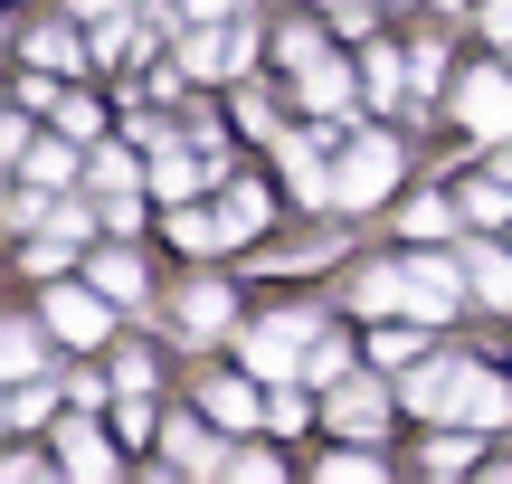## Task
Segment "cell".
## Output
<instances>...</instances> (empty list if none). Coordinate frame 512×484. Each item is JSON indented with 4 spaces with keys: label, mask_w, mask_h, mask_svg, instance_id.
Segmentation results:
<instances>
[{
    "label": "cell",
    "mask_w": 512,
    "mask_h": 484,
    "mask_svg": "<svg viewBox=\"0 0 512 484\" xmlns=\"http://www.w3.org/2000/svg\"><path fill=\"white\" fill-rule=\"evenodd\" d=\"M456 114H465V133L512 143V76L503 67H475V76H465V95H456Z\"/></svg>",
    "instance_id": "cell-2"
},
{
    "label": "cell",
    "mask_w": 512,
    "mask_h": 484,
    "mask_svg": "<svg viewBox=\"0 0 512 484\" xmlns=\"http://www.w3.org/2000/svg\"><path fill=\"white\" fill-rule=\"evenodd\" d=\"M95 285H105L114 304H133V295H143V266H133V257H95Z\"/></svg>",
    "instance_id": "cell-15"
},
{
    "label": "cell",
    "mask_w": 512,
    "mask_h": 484,
    "mask_svg": "<svg viewBox=\"0 0 512 484\" xmlns=\"http://www.w3.org/2000/svg\"><path fill=\"white\" fill-rule=\"evenodd\" d=\"M342 371H351V352H342V342H313V352H304V380H323V390H332Z\"/></svg>",
    "instance_id": "cell-22"
},
{
    "label": "cell",
    "mask_w": 512,
    "mask_h": 484,
    "mask_svg": "<svg viewBox=\"0 0 512 484\" xmlns=\"http://www.w3.org/2000/svg\"><path fill=\"white\" fill-rule=\"evenodd\" d=\"M209 418H219V428H247V418H266V409H256L247 380H209Z\"/></svg>",
    "instance_id": "cell-12"
},
{
    "label": "cell",
    "mask_w": 512,
    "mask_h": 484,
    "mask_svg": "<svg viewBox=\"0 0 512 484\" xmlns=\"http://www.w3.org/2000/svg\"><path fill=\"white\" fill-rule=\"evenodd\" d=\"M76 10H86V19H114V10H124V0H76Z\"/></svg>",
    "instance_id": "cell-25"
},
{
    "label": "cell",
    "mask_w": 512,
    "mask_h": 484,
    "mask_svg": "<svg viewBox=\"0 0 512 484\" xmlns=\"http://www.w3.org/2000/svg\"><path fill=\"white\" fill-rule=\"evenodd\" d=\"M0 361L29 380V371H38V323H10V333H0Z\"/></svg>",
    "instance_id": "cell-19"
},
{
    "label": "cell",
    "mask_w": 512,
    "mask_h": 484,
    "mask_svg": "<svg viewBox=\"0 0 512 484\" xmlns=\"http://www.w3.org/2000/svg\"><path fill=\"white\" fill-rule=\"evenodd\" d=\"M152 190H162V200H190V190H200V171L171 152V162H152Z\"/></svg>",
    "instance_id": "cell-21"
},
{
    "label": "cell",
    "mask_w": 512,
    "mask_h": 484,
    "mask_svg": "<svg viewBox=\"0 0 512 484\" xmlns=\"http://www.w3.org/2000/svg\"><path fill=\"white\" fill-rule=\"evenodd\" d=\"M389 409H399V399H389L380 380H332V409L323 418H332V428H351V437H380Z\"/></svg>",
    "instance_id": "cell-4"
},
{
    "label": "cell",
    "mask_w": 512,
    "mask_h": 484,
    "mask_svg": "<svg viewBox=\"0 0 512 484\" xmlns=\"http://www.w3.org/2000/svg\"><path fill=\"white\" fill-rule=\"evenodd\" d=\"M484 29H494V38H512V0H484Z\"/></svg>",
    "instance_id": "cell-24"
},
{
    "label": "cell",
    "mask_w": 512,
    "mask_h": 484,
    "mask_svg": "<svg viewBox=\"0 0 512 484\" xmlns=\"http://www.w3.org/2000/svg\"><path fill=\"white\" fill-rule=\"evenodd\" d=\"M465 456H475V437H437V447H427V475H456Z\"/></svg>",
    "instance_id": "cell-23"
},
{
    "label": "cell",
    "mask_w": 512,
    "mask_h": 484,
    "mask_svg": "<svg viewBox=\"0 0 512 484\" xmlns=\"http://www.w3.org/2000/svg\"><path fill=\"white\" fill-rule=\"evenodd\" d=\"M446 418H456V428H503V418H512V390H503V380H484V371H456Z\"/></svg>",
    "instance_id": "cell-6"
},
{
    "label": "cell",
    "mask_w": 512,
    "mask_h": 484,
    "mask_svg": "<svg viewBox=\"0 0 512 484\" xmlns=\"http://www.w3.org/2000/svg\"><path fill=\"white\" fill-rule=\"evenodd\" d=\"M105 285H95V295H76V285H57V295H48V333H67L76 342V352H86V342H105Z\"/></svg>",
    "instance_id": "cell-5"
},
{
    "label": "cell",
    "mask_w": 512,
    "mask_h": 484,
    "mask_svg": "<svg viewBox=\"0 0 512 484\" xmlns=\"http://www.w3.org/2000/svg\"><path fill=\"white\" fill-rule=\"evenodd\" d=\"M456 295H465V285H456V266H446V257H418V266H408V314H418V323H446V314H456Z\"/></svg>",
    "instance_id": "cell-7"
},
{
    "label": "cell",
    "mask_w": 512,
    "mask_h": 484,
    "mask_svg": "<svg viewBox=\"0 0 512 484\" xmlns=\"http://www.w3.org/2000/svg\"><path fill=\"white\" fill-rule=\"evenodd\" d=\"M494 171H503V181H512V152H503V162H494Z\"/></svg>",
    "instance_id": "cell-26"
},
{
    "label": "cell",
    "mask_w": 512,
    "mask_h": 484,
    "mask_svg": "<svg viewBox=\"0 0 512 484\" xmlns=\"http://www.w3.org/2000/svg\"><path fill=\"white\" fill-rule=\"evenodd\" d=\"M446 399H456V361H427V371L408 380V409H427V418H446Z\"/></svg>",
    "instance_id": "cell-11"
},
{
    "label": "cell",
    "mask_w": 512,
    "mask_h": 484,
    "mask_svg": "<svg viewBox=\"0 0 512 484\" xmlns=\"http://www.w3.org/2000/svg\"><path fill=\"white\" fill-rule=\"evenodd\" d=\"M76 57H86V48H76V29H38L29 38V67H76Z\"/></svg>",
    "instance_id": "cell-17"
},
{
    "label": "cell",
    "mask_w": 512,
    "mask_h": 484,
    "mask_svg": "<svg viewBox=\"0 0 512 484\" xmlns=\"http://www.w3.org/2000/svg\"><path fill=\"white\" fill-rule=\"evenodd\" d=\"M48 409H57V399L38 390V380H19V390H10V409H0V418H10V428H38V418H48Z\"/></svg>",
    "instance_id": "cell-20"
},
{
    "label": "cell",
    "mask_w": 512,
    "mask_h": 484,
    "mask_svg": "<svg viewBox=\"0 0 512 484\" xmlns=\"http://www.w3.org/2000/svg\"><path fill=\"white\" fill-rule=\"evenodd\" d=\"M361 304H370V314H389V304H408V276H399V266H370V276H361Z\"/></svg>",
    "instance_id": "cell-16"
},
{
    "label": "cell",
    "mask_w": 512,
    "mask_h": 484,
    "mask_svg": "<svg viewBox=\"0 0 512 484\" xmlns=\"http://www.w3.org/2000/svg\"><path fill=\"white\" fill-rule=\"evenodd\" d=\"M181 323H190V342H209V333H219V323H228V295H219V285H190Z\"/></svg>",
    "instance_id": "cell-14"
},
{
    "label": "cell",
    "mask_w": 512,
    "mask_h": 484,
    "mask_svg": "<svg viewBox=\"0 0 512 484\" xmlns=\"http://www.w3.org/2000/svg\"><path fill=\"white\" fill-rule=\"evenodd\" d=\"M256 228H266V200H256V190L238 181V190L219 200V238H256Z\"/></svg>",
    "instance_id": "cell-13"
},
{
    "label": "cell",
    "mask_w": 512,
    "mask_h": 484,
    "mask_svg": "<svg viewBox=\"0 0 512 484\" xmlns=\"http://www.w3.org/2000/svg\"><path fill=\"white\" fill-rule=\"evenodd\" d=\"M465 285H475V295H494V304H512V257H494V247H484V257H475V276H465Z\"/></svg>",
    "instance_id": "cell-18"
},
{
    "label": "cell",
    "mask_w": 512,
    "mask_h": 484,
    "mask_svg": "<svg viewBox=\"0 0 512 484\" xmlns=\"http://www.w3.org/2000/svg\"><path fill=\"white\" fill-rule=\"evenodd\" d=\"M389 181H399V152H389V143H361L342 171H332V200H342V209H370Z\"/></svg>",
    "instance_id": "cell-3"
},
{
    "label": "cell",
    "mask_w": 512,
    "mask_h": 484,
    "mask_svg": "<svg viewBox=\"0 0 512 484\" xmlns=\"http://www.w3.org/2000/svg\"><path fill=\"white\" fill-rule=\"evenodd\" d=\"M304 352H313V323H256V333H247V371L256 380H294V371H304Z\"/></svg>",
    "instance_id": "cell-1"
},
{
    "label": "cell",
    "mask_w": 512,
    "mask_h": 484,
    "mask_svg": "<svg viewBox=\"0 0 512 484\" xmlns=\"http://www.w3.org/2000/svg\"><path fill=\"white\" fill-rule=\"evenodd\" d=\"M57 466H67V475H86V484H105V475H114V447L86 428V409H76V428H67V447H57Z\"/></svg>",
    "instance_id": "cell-9"
},
{
    "label": "cell",
    "mask_w": 512,
    "mask_h": 484,
    "mask_svg": "<svg viewBox=\"0 0 512 484\" xmlns=\"http://www.w3.org/2000/svg\"><path fill=\"white\" fill-rule=\"evenodd\" d=\"M294 86L313 95V114H342V105H351V76L332 67V57H304V67H294Z\"/></svg>",
    "instance_id": "cell-10"
},
{
    "label": "cell",
    "mask_w": 512,
    "mask_h": 484,
    "mask_svg": "<svg viewBox=\"0 0 512 484\" xmlns=\"http://www.w3.org/2000/svg\"><path fill=\"white\" fill-rule=\"evenodd\" d=\"M247 48H256L247 29H200V38H190V67H200V76H238Z\"/></svg>",
    "instance_id": "cell-8"
}]
</instances>
